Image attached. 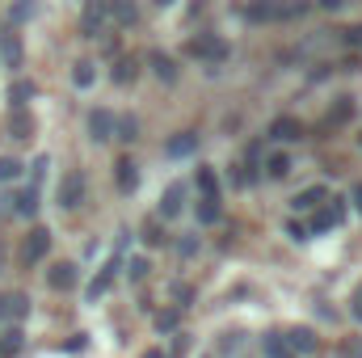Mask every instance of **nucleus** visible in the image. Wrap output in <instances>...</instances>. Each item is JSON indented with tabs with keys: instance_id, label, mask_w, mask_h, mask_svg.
<instances>
[{
	"instance_id": "18",
	"label": "nucleus",
	"mask_w": 362,
	"mask_h": 358,
	"mask_svg": "<svg viewBox=\"0 0 362 358\" xmlns=\"http://www.w3.org/2000/svg\"><path fill=\"white\" fill-rule=\"evenodd\" d=\"M34 97V85L30 81H17V85H8V101H13V110H25V101Z\"/></svg>"
},
{
	"instance_id": "6",
	"label": "nucleus",
	"mask_w": 362,
	"mask_h": 358,
	"mask_svg": "<svg viewBox=\"0 0 362 358\" xmlns=\"http://www.w3.org/2000/svg\"><path fill=\"white\" fill-rule=\"evenodd\" d=\"M270 139H282V144H295V139H303V122L299 118H274V127H270Z\"/></svg>"
},
{
	"instance_id": "28",
	"label": "nucleus",
	"mask_w": 362,
	"mask_h": 358,
	"mask_svg": "<svg viewBox=\"0 0 362 358\" xmlns=\"http://www.w3.org/2000/svg\"><path fill=\"white\" fill-rule=\"evenodd\" d=\"M198 219H202V224H215V219H219V198H202Z\"/></svg>"
},
{
	"instance_id": "36",
	"label": "nucleus",
	"mask_w": 362,
	"mask_h": 358,
	"mask_svg": "<svg viewBox=\"0 0 362 358\" xmlns=\"http://www.w3.org/2000/svg\"><path fill=\"white\" fill-rule=\"evenodd\" d=\"M194 253H198V241H194V236H185V241H181V258H194Z\"/></svg>"
},
{
	"instance_id": "27",
	"label": "nucleus",
	"mask_w": 362,
	"mask_h": 358,
	"mask_svg": "<svg viewBox=\"0 0 362 358\" xmlns=\"http://www.w3.org/2000/svg\"><path fill=\"white\" fill-rule=\"evenodd\" d=\"M114 81H118V85H131V81H135V59H118Z\"/></svg>"
},
{
	"instance_id": "37",
	"label": "nucleus",
	"mask_w": 362,
	"mask_h": 358,
	"mask_svg": "<svg viewBox=\"0 0 362 358\" xmlns=\"http://www.w3.org/2000/svg\"><path fill=\"white\" fill-rule=\"evenodd\" d=\"M156 325H160V329H173V325H177V312H160Z\"/></svg>"
},
{
	"instance_id": "39",
	"label": "nucleus",
	"mask_w": 362,
	"mask_h": 358,
	"mask_svg": "<svg viewBox=\"0 0 362 358\" xmlns=\"http://www.w3.org/2000/svg\"><path fill=\"white\" fill-rule=\"evenodd\" d=\"M286 232H291V241H308V228H303V224H291Z\"/></svg>"
},
{
	"instance_id": "2",
	"label": "nucleus",
	"mask_w": 362,
	"mask_h": 358,
	"mask_svg": "<svg viewBox=\"0 0 362 358\" xmlns=\"http://www.w3.org/2000/svg\"><path fill=\"white\" fill-rule=\"evenodd\" d=\"M47 249H51V232H47V228H34V232L25 236V245H21V262H25V266H38V262L47 258Z\"/></svg>"
},
{
	"instance_id": "19",
	"label": "nucleus",
	"mask_w": 362,
	"mask_h": 358,
	"mask_svg": "<svg viewBox=\"0 0 362 358\" xmlns=\"http://www.w3.org/2000/svg\"><path fill=\"white\" fill-rule=\"evenodd\" d=\"M198 190H202V198H219V178H215V169H198Z\"/></svg>"
},
{
	"instance_id": "38",
	"label": "nucleus",
	"mask_w": 362,
	"mask_h": 358,
	"mask_svg": "<svg viewBox=\"0 0 362 358\" xmlns=\"http://www.w3.org/2000/svg\"><path fill=\"white\" fill-rule=\"evenodd\" d=\"M346 42H350V47H358V51H362V25H354V30H346Z\"/></svg>"
},
{
	"instance_id": "7",
	"label": "nucleus",
	"mask_w": 362,
	"mask_h": 358,
	"mask_svg": "<svg viewBox=\"0 0 362 358\" xmlns=\"http://www.w3.org/2000/svg\"><path fill=\"white\" fill-rule=\"evenodd\" d=\"M47 282H51L55 291H72V287H76V266H72V262H55V266L47 270Z\"/></svg>"
},
{
	"instance_id": "44",
	"label": "nucleus",
	"mask_w": 362,
	"mask_h": 358,
	"mask_svg": "<svg viewBox=\"0 0 362 358\" xmlns=\"http://www.w3.org/2000/svg\"><path fill=\"white\" fill-rule=\"evenodd\" d=\"M0 274H4V249H0Z\"/></svg>"
},
{
	"instance_id": "20",
	"label": "nucleus",
	"mask_w": 362,
	"mask_h": 358,
	"mask_svg": "<svg viewBox=\"0 0 362 358\" xmlns=\"http://www.w3.org/2000/svg\"><path fill=\"white\" fill-rule=\"evenodd\" d=\"M114 127H118V139H122V144H135V139H139V122H135L131 114H122Z\"/></svg>"
},
{
	"instance_id": "9",
	"label": "nucleus",
	"mask_w": 362,
	"mask_h": 358,
	"mask_svg": "<svg viewBox=\"0 0 362 358\" xmlns=\"http://www.w3.org/2000/svg\"><path fill=\"white\" fill-rule=\"evenodd\" d=\"M114 274H118V258H110L105 266H101V274L89 282V299H101L105 291H110V282H114Z\"/></svg>"
},
{
	"instance_id": "1",
	"label": "nucleus",
	"mask_w": 362,
	"mask_h": 358,
	"mask_svg": "<svg viewBox=\"0 0 362 358\" xmlns=\"http://www.w3.org/2000/svg\"><path fill=\"white\" fill-rule=\"evenodd\" d=\"M240 13H245L249 21H282V17L308 13V4H303V0H295V4H286V0H253V4H245Z\"/></svg>"
},
{
	"instance_id": "33",
	"label": "nucleus",
	"mask_w": 362,
	"mask_h": 358,
	"mask_svg": "<svg viewBox=\"0 0 362 358\" xmlns=\"http://www.w3.org/2000/svg\"><path fill=\"white\" fill-rule=\"evenodd\" d=\"M144 241H148V245H160V241H165V232H160L156 224H144Z\"/></svg>"
},
{
	"instance_id": "40",
	"label": "nucleus",
	"mask_w": 362,
	"mask_h": 358,
	"mask_svg": "<svg viewBox=\"0 0 362 358\" xmlns=\"http://www.w3.org/2000/svg\"><path fill=\"white\" fill-rule=\"evenodd\" d=\"M350 312H354V316H358V321H362V287H358V291H354V299H350Z\"/></svg>"
},
{
	"instance_id": "43",
	"label": "nucleus",
	"mask_w": 362,
	"mask_h": 358,
	"mask_svg": "<svg viewBox=\"0 0 362 358\" xmlns=\"http://www.w3.org/2000/svg\"><path fill=\"white\" fill-rule=\"evenodd\" d=\"M144 358H165V354H160V350H148V354H144Z\"/></svg>"
},
{
	"instance_id": "45",
	"label": "nucleus",
	"mask_w": 362,
	"mask_h": 358,
	"mask_svg": "<svg viewBox=\"0 0 362 358\" xmlns=\"http://www.w3.org/2000/svg\"><path fill=\"white\" fill-rule=\"evenodd\" d=\"M0 316H4V299H0Z\"/></svg>"
},
{
	"instance_id": "30",
	"label": "nucleus",
	"mask_w": 362,
	"mask_h": 358,
	"mask_svg": "<svg viewBox=\"0 0 362 358\" xmlns=\"http://www.w3.org/2000/svg\"><path fill=\"white\" fill-rule=\"evenodd\" d=\"M4 312H13V316H25V312H30V299H25V295H13V299H4Z\"/></svg>"
},
{
	"instance_id": "3",
	"label": "nucleus",
	"mask_w": 362,
	"mask_h": 358,
	"mask_svg": "<svg viewBox=\"0 0 362 358\" xmlns=\"http://www.w3.org/2000/svg\"><path fill=\"white\" fill-rule=\"evenodd\" d=\"M105 17L114 25H135L139 21V4L135 0H105Z\"/></svg>"
},
{
	"instance_id": "12",
	"label": "nucleus",
	"mask_w": 362,
	"mask_h": 358,
	"mask_svg": "<svg viewBox=\"0 0 362 358\" xmlns=\"http://www.w3.org/2000/svg\"><path fill=\"white\" fill-rule=\"evenodd\" d=\"M181 207H185V185H169L165 198H160V215L173 219V215H181Z\"/></svg>"
},
{
	"instance_id": "31",
	"label": "nucleus",
	"mask_w": 362,
	"mask_h": 358,
	"mask_svg": "<svg viewBox=\"0 0 362 358\" xmlns=\"http://www.w3.org/2000/svg\"><path fill=\"white\" fill-rule=\"evenodd\" d=\"M127 274H131V278L139 282V278L148 274V262H144V258H131V262H127Z\"/></svg>"
},
{
	"instance_id": "10",
	"label": "nucleus",
	"mask_w": 362,
	"mask_h": 358,
	"mask_svg": "<svg viewBox=\"0 0 362 358\" xmlns=\"http://www.w3.org/2000/svg\"><path fill=\"white\" fill-rule=\"evenodd\" d=\"M148 64H152V72H156L165 85H173V81H177V64H173L165 51H152V55H148Z\"/></svg>"
},
{
	"instance_id": "13",
	"label": "nucleus",
	"mask_w": 362,
	"mask_h": 358,
	"mask_svg": "<svg viewBox=\"0 0 362 358\" xmlns=\"http://www.w3.org/2000/svg\"><path fill=\"white\" fill-rule=\"evenodd\" d=\"M8 131H13V139H34V118L25 110H13L8 114Z\"/></svg>"
},
{
	"instance_id": "5",
	"label": "nucleus",
	"mask_w": 362,
	"mask_h": 358,
	"mask_svg": "<svg viewBox=\"0 0 362 358\" xmlns=\"http://www.w3.org/2000/svg\"><path fill=\"white\" fill-rule=\"evenodd\" d=\"M114 135V114L110 110H93L89 114V139L93 144H105Z\"/></svg>"
},
{
	"instance_id": "21",
	"label": "nucleus",
	"mask_w": 362,
	"mask_h": 358,
	"mask_svg": "<svg viewBox=\"0 0 362 358\" xmlns=\"http://www.w3.org/2000/svg\"><path fill=\"white\" fill-rule=\"evenodd\" d=\"M101 21H105V4H89V8H85V34H97V30H101Z\"/></svg>"
},
{
	"instance_id": "46",
	"label": "nucleus",
	"mask_w": 362,
	"mask_h": 358,
	"mask_svg": "<svg viewBox=\"0 0 362 358\" xmlns=\"http://www.w3.org/2000/svg\"><path fill=\"white\" fill-rule=\"evenodd\" d=\"M156 4H173V0H156Z\"/></svg>"
},
{
	"instance_id": "35",
	"label": "nucleus",
	"mask_w": 362,
	"mask_h": 358,
	"mask_svg": "<svg viewBox=\"0 0 362 358\" xmlns=\"http://www.w3.org/2000/svg\"><path fill=\"white\" fill-rule=\"evenodd\" d=\"M30 13H34V4H30V0H21V4H17V8H13V21H25V17H30Z\"/></svg>"
},
{
	"instance_id": "22",
	"label": "nucleus",
	"mask_w": 362,
	"mask_h": 358,
	"mask_svg": "<svg viewBox=\"0 0 362 358\" xmlns=\"http://www.w3.org/2000/svg\"><path fill=\"white\" fill-rule=\"evenodd\" d=\"M198 148V135H177L173 144H169V156H189Z\"/></svg>"
},
{
	"instance_id": "23",
	"label": "nucleus",
	"mask_w": 362,
	"mask_h": 358,
	"mask_svg": "<svg viewBox=\"0 0 362 358\" xmlns=\"http://www.w3.org/2000/svg\"><path fill=\"white\" fill-rule=\"evenodd\" d=\"M0 51H4V59H8V64H13V68H17V64H21V38H17V34H8V38H4V42H0Z\"/></svg>"
},
{
	"instance_id": "8",
	"label": "nucleus",
	"mask_w": 362,
	"mask_h": 358,
	"mask_svg": "<svg viewBox=\"0 0 362 358\" xmlns=\"http://www.w3.org/2000/svg\"><path fill=\"white\" fill-rule=\"evenodd\" d=\"M282 342L291 346V354H312V350H316V333H312V329H291Z\"/></svg>"
},
{
	"instance_id": "25",
	"label": "nucleus",
	"mask_w": 362,
	"mask_h": 358,
	"mask_svg": "<svg viewBox=\"0 0 362 358\" xmlns=\"http://www.w3.org/2000/svg\"><path fill=\"white\" fill-rule=\"evenodd\" d=\"M266 173H270V178H286V173H291V161L278 152V156H270V161H266Z\"/></svg>"
},
{
	"instance_id": "17",
	"label": "nucleus",
	"mask_w": 362,
	"mask_h": 358,
	"mask_svg": "<svg viewBox=\"0 0 362 358\" xmlns=\"http://www.w3.org/2000/svg\"><path fill=\"white\" fill-rule=\"evenodd\" d=\"M8 202H17V215H25V219H30V215L38 211V190L30 185V190H21V194H17V198H8Z\"/></svg>"
},
{
	"instance_id": "42",
	"label": "nucleus",
	"mask_w": 362,
	"mask_h": 358,
	"mask_svg": "<svg viewBox=\"0 0 362 358\" xmlns=\"http://www.w3.org/2000/svg\"><path fill=\"white\" fill-rule=\"evenodd\" d=\"M354 207L362 211V185H354Z\"/></svg>"
},
{
	"instance_id": "29",
	"label": "nucleus",
	"mask_w": 362,
	"mask_h": 358,
	"mask_svg": "<svg viewBox=\"0 0 362 358\" xmlns=\"http://www.w3.org/2000/svg\"><path fill=\"white\" fill-rule=\"evenodd\" d=\"M21 178V165L13 156H0V181H17Z\"/></svg>"
},
{
	"instance_id": "24",
	"label": "nucleus",
	"mask_w": 362,
	"mask_h": 358,
	"mask_svg": "<svg viewBox=\"0 0 362 358\" xmlns=\"http://www.w3.org/2000/svg\"><path fill=\"white\" fill-rule=\"evenodd\" d=\"M72 85H76V89H89L93 85V64H76V68H72Z\"/></svg>"
},
{
	"instance_id": "41",
	"label": "nucleus",
	"mask_w": 362,
	"mask_h": 358,
	"mask_svg": "<svg viewBox=\"0 0 362 358\" xmlns=\"http://www.w3.org/2000/svg\"><path fill=\"white\" fill-rule=\"evenodd\" d=\"M341 4H346V0H320V8H329V13H333V8H341Z\"/></svg>"
},
{
	"instance_id": "14",
	"label": "nucleus",
	"mask_w": 362,
	"mask_h": 358,
	"mask_svg": "<svg viewBox=\"0 0 362 358\" xmlns=\"http://www.w3.org/2000/svg\"><path fill=\"white\" fill-rule=\"evenodd\" d=\"M185 51H189V55H206V59H219V55H228V47H223V42H215V38H194Z\"/></svg>"
},
{
	"instance_id": "26",
	"label": "nucleus",
	"mask_w": 362,
	"mask_h": 358,
	"mask_svg": "<svg viewBox=\"0 0 362 358\" xmlns=\"http://www.w3.org/2000/svg\"><path fill=\"white\" fill-rule=\"evenodd\" d=\"M266 354H270V358H295L286 342H278V333H270V337H266Z\"/></svg>"
},
{
	"instance_id": "15",
	"label": "nucleus",
	"mask_w": 362,
	"mask_h": 358,
	"mask_svg": "<svg viewBox=\"0 0 362 358\" xmlns=\"http://www.w3.org/2000/svg\"><path fill=\"white\" fill-rule=\"evenodd\" d=\"M114 178H118V190H122V194H131V190H135V181H139L135 161H118V165H114Z\"/></svg>"
},
{
	"instance_id": "32",
	"label": "nucleus",
	"mask_w": 362,
	"mask_h": 358,
	"mask_svg": "<svg viewBox=\"0 0 362 358\" xmlns=\"http://www.w3.org/2000/svg\"><path fill=\"white\" fill-rule=\"evenodd\" d=\"M341 358H362V337H350V342L341 346Z\"/></svg>"
},
{
	"instance_id": "16",
	"label": "nucleus",
	"mask_w": 362,
	"mask_h": 358,
	"mask_svg": "<svg viewBox=\"0 0 362 358\" xmlns=\"http://www.w3.org/2000/svg\"><path fill=\"white\" fill-rule=\"evenodd\" d=\"M320 202H329V194H325V185H312V190H303L291 207H295V211H312V207H320Z\"/></svg>"
},
{
	"instance_id": "34",
	"label": "nucleus",
	"mask_w": 362,
	"mask_h": 358,
	"mask_svg": "<svg viewBox=\"0 0 362 358\" xmlns=\"http://www.w3.org/2000/svg\"><path fill=\"white\" fill-rule=\"evenodd\" d=\"M0 350H21V333L13 329V333H4V342H0Z\"/></svg>"
},
{
	"instance_id": "4",
	"label": "nucleus",
	"mask_w": 362,
	"mask_h": 358,
	"mask_svg": "<svg viewBox=\"0 0 362 358\" xmlns=\"http://www.w3.org/2000/svg\"><path fill=\"white\" fill-rule=\"evenodd\" d=\"M81 198H85V178L81 173H68L64 178V185H59V207H81Z\"/></svg>"
},
{
	"instance_id": "11",
	"label": "nucleus",
	"mask_w": 362,
	"mask_h": 358,
	"mask_svg": "<svg viewBox=\"0 0 362 358\" xmlns=\"http://www.w3.org/2000/svg\"><path fill=\"white\" fill-rule=\"evenodd\" d=\"M337 219H341V207H337V202H320L316 215H312V232H325V228H333Z\"/></svg>"
}]
</instances>
